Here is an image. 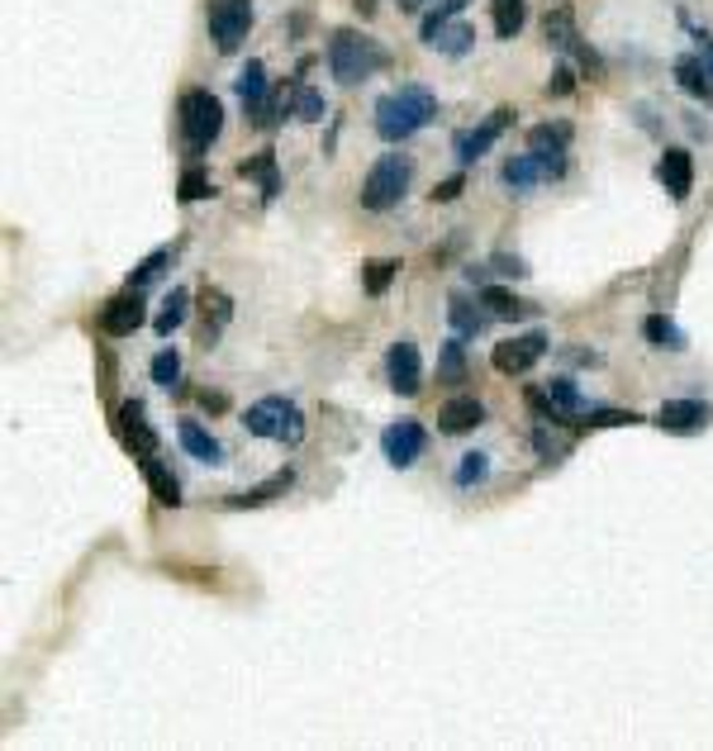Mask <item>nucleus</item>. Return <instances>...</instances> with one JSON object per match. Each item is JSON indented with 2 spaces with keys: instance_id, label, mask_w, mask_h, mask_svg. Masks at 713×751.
Segmentation results:
<instances>
[{
  "instance_id": "nucleus-38",
  "label": "nucleus",
  "mask_w": 713,
  "mask_h": 751,
  "mask_svg": "<svg viewBox=\"0 0 713 751\" xmlns=\"http://www.w3.org/2000/svg\"><path fill=\"white\" fill-rule=\"evenodd\" d=\"M171 262V252L167 248H157L153 252V258H143L134 271H129V285H134V291H143V285H148V281H157V277H162V267Z\"/></svg>"
},
{
  "instance_id": "nucleus-47",
  "label": "nucleus",
  "mask_w": 713,
  "mask_h": 751,
  "mask_svg": "<svg viewBox=\"0 0 713 751\" xmlns=\"http://www.w3.org/2000/svg\"><path fill=\"white\" fill-rule=\"evenodd\" d=\"M357 10H361V14H371V10H376V0H357Z\"/></svg>"
},
{
  "instance_id": "nucleus-7",
  "label": "nucleus",
  "mask_w": 713,
  "mask_h": 751,
  "mask_svg": "<svg viewBox=\"0 0 713 751\" xmlns=\"http://www.w3.org/2000/svg\"><path fill=\"white\" fill-rule=\"evenodd\" d=\"M543 353H547V333L533 328V333H518V338H504L490 362H495L500 376H523V372H533V366L543 362Z\"/></svg>"
},
{
  "instance_id": "nucleus-34",
  "label": "nucleus",
  "mask_w": 713,
  "mask_h": 751,
  "mask_svg": "<svg viewBox=\"0 0 713 751\" xmlns=\"http://www.w3.org/2000/svg\"><path fill=\"white\" fill-rule=\"evenodd\" d=\"M205 196H214V181L205 177L200 167H186L181 181H177V200H181V205H196V200H205Z\"/></svg>"
},
{
  "instance_id": "nucleus-8",
  "label": "nucleus",
  "mask_w": 713,
  "mask_h": 751,
  "mask_svg": "<svg viewBox=\"0 0 713 751\" xmlns=\"http://www.w3.org/2000/svg\"><path fill=\"white\" fill-rule=\"evenodd\" d=\"M115 438L124 442V452H134L138 461L143 457H157V434L148 424V409H143V399H129V405L115 409Z\"/></svg>"
},
{
  "instance_id": "nucleus-18",
  "label": "nucleus",
  "mask_w": 713,
  "mask_h": 751,
  "mask_svg": "<svg viewBox=\"0 0 713 751\" xmlns=\"http://www.w3.org/2000/svg\"><path fill=\"white\" fill-rule=\"evenodd\" d=\"M272 86H276V82H266V67H262V62H258V58H248V62H243V72H238V101H243L248 119L266 105V95H272Z\"/></svg>"
},
{
  "instance_id": "nucleus-16",
  "label": "nucleus",
  "mask_w": 713,
  "mask_h": 751,
  "mask_svg": "<svg viewBox=\"0 0 713 751\" xmlns=\"http://www.w3.org/2000/svg\"><path fill=\"white\" fill-rule=\"evenodd\" d=\"M543 34H547V43L557 48V53H580L585 67H595V72H599L595 53H590V48H580V34H576V20H570V10H547Z\"/></svg>"
},
{
  "instance_id": "nucleus-32",
  "label": "nucleus",
  "mask_w": 713,
  "mask_h": 751,
  "mask_svg": "<svg viewBox=\"0 0 713 751\" xmlns=\"http://www.w3.org/2000/svg\"><path fill=\"white\" fill-rule=\"evenodd\" d=\"M618 424H642L632 409H599V405H590V414L576 424V434H595V428H618Z\"/></svg>"
},
{
  "instance_id": "nucleus-11",
  "label": "nucleus",
  "mask_w": 713,
  "mask_h": 751,
  "mask_svg": "<svg viewBox=\"0 0 713 751\" xmlns=\"http://www.w3.org/2000/svg\"><path fill=\"white\" fill-rule=\"evenodd\" d=\"M566 171V157H547V153H523V157H510L504 163V186H514V190H528V186H537V181H557Z\"/></svg>"
},
{
  "instance_id": "nucleus-5",
  "label": "nucleus",
  "mask_w": 713,
  "mask_h": 751,
  "mask_svg": "<svg viewBox=\"0 0 713 751\" xmlns=\"http://www.w3.org/2000/svg\"><path fill=\"white\" fill-rule=\"evenodd\" d=\"M409 177H415V163L400 153L380 157V163L367 171V181H361V210H390V205L405 200L409 190Z\"/></svg>"
},
{
  "instance_id": "nucleus-27",
  "label": "nucleus",
  "mask_w": 713,
  "mask_h": 751,
  "mask_svg": "<svg viewBox=\"0 0 713 751\" xmlns=\"http://www.w3.org/2000/svg\"><path fill=\"white\" fill-rule=\"evenodd\" d=\"M481 305L495 314V319H523V314H533V305H523V300H518L514 291H504V285H485V291H481Z\"/></svg>"
},
{
  "instance_id": "nucleus-1",
  "label": "nucleus",
  "mask_w": 713,
  "mask_h": 751,
  "mask_svg": "<svg viewBox=\"0 0 713 751\" xmlns=\"http://www.w3.org/2000/svg\"><path fill=\"white\" fill-rule=\"evenodd\" d=\"M438 115V95L428 86H400L390 95H380L376 101V134L386 143H405L415 138L428 119Z\"/></svg>"
},
{
  "instance_id": "nucleus-25",
  "label": "nucleus",
  "mask_w": 713,
  "mask_h": 751,
  "mask_svg": "<svg viewBox=\"0 0 713 751\" xmlns=\"http://www.w3.org/2000/svg\"><path fill=\"white\" fill-rule=\"evenodd\" d=\"M291 481H295V476H291V471H276V476H272V481H266V486H258V490L229 494V500H224V509H262V504H272V500H276V494H285V490H291Z\"/></svg>"
},
{
  "instance_id": "nucleus-2",
  "label": "nucleus",
  "mask_w": 713,
  "mask_h": 751,
  "mask_svg": "<svg viewBox=\"0 0 713 751\" xmlns=\"http://www.w3.org/2000/svg\"><path fill=\"white\" fill-rule=\"evenodd\" d=\"M380 67H386V48H380L376 39L357 34V29H338V34L328 39V72H333V82L361 86V82H371Z\"/></svg>"
},
{
  "instance_id": "nucleus-31",
  "label": "nucleus",
  "mask_w": 713,
  "mask_h": 751,
  "mask_svg": "<svg viewBox=\"0 0 713 751\" xmlns=\"http://www.w3.org/2000/svg\"><path fill=\"white\" fill-rule=\"evenodd\" d=\"M490 10H495V34L500 39H514L523 20H528V10H523V0H490Z\"/></svg>"
},
{
  "instance_id": "nucleus-41",
  "label": "nucleus",
  "mask_w": 713,
  "mask_h": 751,
  "mask_svg": "<svg viewBox=\"0 0 713 751\" xmlns=\"http://www.w3.org/2000/svg\"><path fill=\"white\" fill-rule=\"evenodd\" d=\"M466 10V0H438V10L423 20V29H438V24H448V20H457V14Z\"/></svg>"
},
{
  "instance_id": "nucleus-35",
  "label": "nucleus",
  "mask_w": 713,
  "mask_h": 751,
  "mask_svg": "<svg viewBox=\"0 0 713 751\" xmlns=\"http://www.w3.org/2000/svg\"><path fill=\"white\" fill-rule=\"evenodd\" d=\"M642 338H647V343H657V347H680V343H685V338H680V328H675L665 314H647Z\"/></svg>"
},
{
  "instance_id": "nucleus-43",
  "label": "nucleus",
  "mask_w": 713,
  "mask_h": 751,
  "mask_svg": "<svg viewBox=\"0 0 713 751\" xmlns=\"http://www.w3.org/2000/svg\"><path fill=\"white\" fill-rule=\"evenodd\" d=\"M570 91H576V72L562 62V67L552 72V82H547V95H570Z\"/></svg>"
},
{
  "instance_id": "nucleus-37",
  "label": "nucleus",
  "mask_w": 713,
  "mask_h": 751,
  "mask_svg": "<svg viewBox=\"0 0 713 751\" xmlns=\"http://www.w3.org/2000/svg\"><path fill=\"white\" fill-rule=\"evenodd\" d=\"M452 328L462 333V338H475V333L485 328V314H475V310H471V300L452 295Z\"/></svg>"
},
{
  "instance_id": "nucleus-28",
  "label": "nucleus",
  "mask_w": 713,
  "mask_h": 751,
  "mask_svg": "<svg viewBox=\"0 0 713 751\" xmlns=\"http://www.w3.org/2000/svg\"><path fill=\"white\" fill-rule=\"evenodd\" d=\"M566 143H570V129H566V124H537V129H528V148H533V153L566 157Z\"/></svg>"
},
{
  "instance_id": "nucleus-6",
  "label": "nucleus",
  "mask_w": 713,
  "mask_h": 751,
  "mask_svg": "<svg viewBox=\"0 0 713 751\" xmlns=\"http://www.w3.org/2000/svg\"><path fill=\"white\" fill-rule=\"evenodd\" d=\"M205 24H210V39L219 43V53H238L252 29V0H210Z\"/></svg>"
},
{
  "instance_id": "nucleus-40",
  "label": "nucleus",
  "mask_w": 713,
  "mask_h": 751,
  "mask_svg": "<svg viewBox=\"0 0 713 751\" xmlns=\"http://www.w3.org/2000/svg\"><path fill=\"white\" fill-rule=\"evenodd\" d=\"M395 271H400V262H371L367 267V295H386L390 281H395Z\"/></svg>"
},
{
  "instance_id": "nucleus-29",
  "label": "nucleus",
  "mask_w": 713,
  "mask_h": 751,
  "mask_svg": "<svg viewBox=\"0 0 713 751\" xmlns=\"http://www.w3.org/2000/svg\"><path fill=\"white\" fill-rule=\"evenodd\" d=\"M438 380H442V386H462V380H466V347H462V338H452V343H442V362H438Z\"/></svg>"
},
{
  "instance_id": "nucleus-13",
  "label": "nucleus",
  "mask_w": 713,
  "mask_h": 751,
  "mask_svg": "<svg viewBox=\"0 0 713 751\" xmlns=\"http://www.w3.org/2000/svg\"><path fill=\"white\" fill-rule=\"evenodd\" d=\"M386 376L395 395H419L423 390V357L415 343H390L386 353Z\"/></svg>"
},
{
  "instance_id": "nucleus-3",
  "label": "nucleus",
  "mask_w": 713,
  "mask_h": 751,
  "mask_svg": "<svg viewBox=\"0 0 713 751\" xmlns=\"http://www.w3.org/2000/svg\"><path fill=\"white\" fill-rule=\"evenodd\" d=\"M224 129V105H219L214 91H186L181 95V138H186V153L200 157L210 153V143Z\"/></svg>"
},
{
  "instance_id": "nucleus-24",
  "label": "nucleus",
  "mask_w": 713,
  "mask_h": 751,
  "mask_svg": "<svg viewBox=\"0 0 713 751\" xmlns=\"http://www.w3.org/2000/svg\"><path fill=\"white\" fill-rule=\"evenodd\" d=\"M186 310H190V291L186 285H171V295L162 300V310H157V319H153L157 338H171V333L186 324Z\"/></svg>"
},
{
  "instance_id": "nucleus-33",
  "label": "nucleus",
  "mask_w": 713,
  "mask_h": 751,
  "mask_svg": "<svg viewBox=\"0 0 713 751\" xmlns=\"http://www.w3.org/2000/svg\"><path fill=\"white\" fill-rule=\"evenodd\" d=\"M153 380L162 390H181V357H177V347H162V353L153 357Z\"/></svg>"
},
{
  "instance_id": "nucleus-39",
  "label": "nucleus",
  "mask_w": 713,
  "mask_h": 751,
  "mask_svg": "<svg viewBox=\"0 0 713 751\" xmlns=\"http://www.w3.org/2000/svg\"><path fill=\"white\" fill-rule=\"evenodd\" d=\"M490 476V457L485 452H466L462 467H457V486H481Z\"/></svg>"
},
{
  "instance_id": "nucleus-14",
  "label": "nucleus",
  "mask_w": 713,
  "mask_h": 751,
  "mask_svg": "<svg viewBox=\"0 0 713 751\" xmlns=\"http://www.w3.org/2000/svg\"><path fill=\"white\" fill-rule=\"evenodd\" d=\"M143 310H148V305H143V291H134V285H129V291L115 295V300L105 305L101 328L109 333V338H129V333H138V328H143V319H148Z\"/></svg>"
},
{
  "instance_id": "nucleus-12",
  "label": "nucleus",
  "mask_w": 713,
  "mask_h": 751,
  "mask_svg": "<svg viewBox=\"0 0 713 751\" xmlns=\"http://www.w3.org/2000/svg\"><path fill=\"white\" fill-rule=\"evenodd\" d=\"M510 119H514V109H495L485 124H475V129H466V134H457L452 138V148H457V163L462 167H471L475 157H485L490 148H495V138L510 129Z\"/></svg>"
},
{
  "instance_id": "nucleus-17",
  "label": "nucleus",
  "mask_w": 713,
  "mask_h": 751,
  "mask_svg": "<svg viewBox=\"0 0 713 751\" xmlns=\"http://www.w3.org/2000/svg\"><path fill=\"white\" fill-rule=\"evenodd\" d=\"M657 177H661L665 190H671V200H690V186H694V163H690V153H685V148H665Z\"/></svg>"
},
{
  "instance_id": "nucleus-21",
  "label": "nucleus",
  "mask_w": 713,
  "mask_h": 751,
  "mask_svg": "<svg viewBox=\"0 0 713 751\" xmlns=\"http://www.w3.org/2000/svg\"><path fill=\"white\" fill-rule=\"evenodd\" d=\"M200 314H205V343H214L219 333H224V324L233 319V300L219 291V285H205L200 295Z\"/></svg>"
},
{
  "instance_id": "nucleus-15",
  "label": "nucleus",
  "mask_w": 713,
  "mask_h": 751,
  "mask_svg": "<svg viewBox=\"0 0 713 751\" xmlns=\"http://www.w3.org/2000/svg\"><path fill=\"white\" fill-rule=\"evenodd\" d=\"M485 424V405L475 395H452L448 405L438 409V428L448 438H462V434H471V428H481Z\"/></svg>"
},
{
  "instance_id": "nucleus-48",
  "label": "nucleus",
  "mask_w": 713,
  "mask_h": 751,
  "mask_svg": "<svg viewBox=\"0 0 713 751\" xmlns=\"http://www.w3.org/2000/svg\"><path fill=\"white\" fill-rule=\"evenodd\" d=\"M400 10H423V0H400Z\"/></svg>"
},
{
  "instance_id": "nucleus-23",
  "label": "nucleus",
  "mask_w": 713,
  "mask_h": 751,
  "mask_svg": "<svg viewBox=\"0 0 713 751\" xmlns=\"http://www.w3.org/2000/svg\"><path fill=\"white\" fill-rule=\"evenodd\" d=\"M177 438H181V447H186V452L196 457V461H219V457H224V447H219V438H214V434H205V428H200L196 419H181V424H177Z\"/></svg>"
},
{
  "instance_id": "nucleus-42",
  "label": "nucleus",
  "mask_w": 713,
  "mask_h": 751,
  "mask_svg": "<svg viewBox=\"0 0 713 751\" xmlns=\"http://www.w3.org/2000/svg\"><path fill=\"white\" fill-rule=\"evenodd\" d=\"M462 190H466V177L457 171V177H448V181H438V186H433V200H438V205H452L457 196H462Z\"/></svg>"
},
{
  "instance_id": "nucleus-9",
  "label": "nucleus",
  "mask_w": 713,
  "mask_h": 751,
  "mask_svg": "<svg viewBox=\"0 0 713 751\" xmlns=\"http://www.w3.org/2000/svg\"><path fill=\"white\" fill-rule=\"evenodd\" d=\"M423 447H428V434H423L419 419H395L386 434H380V452H386V461L400 471L415 467V461L423 457Z\"/></svg>"
},
{
  "instance_id": "nucleus-36",
  "label": "nucleus",
  "mask_w": 713,
  "mask_h": 751,
  "mask_svg": "<svg viewBox=\"0 0 713 751\" xmlns=\"http://www.w3.org/2000/svg\"><path fill=\"white\" fill-rule=\"evenodd\" d=\"M291 115H300V119H324V95L314 91V86H305V82H295Z\"/></svg>"
},
{
  "instance_id": "nucleus-45",
  "label": "nucleus",
  "mask_w": 713,
  "mask_h": 751,
  "mask_svg": "<svg viewBox=\"0 0 713 751\" xmlns=\"http://www.w3.org/2000/svg\"><path fill=\"white\" fill-rule=\"evenodd\" d=\"M495 267L504 271V277H528V271H523V262H518V258H495Z\"/></svg>"
},
{
  "instance_id": "nucleus-20",
  "label": "nucleus",
  "mask_w": 713,
  "mask_h": 751,
  "mask_svg": "<svg viewBox=\"0 0 713 751\" xmlns=\"http://www.w3.org/2000/svg\"><path fill=\"white\" fill-rule=\"evenodd\" d=\"M423 43L433 48V53L462 58L466 48L475 43V29H471V24H462V20H448V24H438V29H423Z\"/></svg>"
},
{
  "instance_id": "nucleus-19",
  "label": "nucleus",
  "mask_w": 713,
  "mask_h": 751,
  "mask_svg": "<svg viewBox=\"0 0 713 751\" xmlns=\"http://www.w3.org/2000/svg\"><path fill=\"white\" fill-rule=\"evenodd\" d=\"M143 481H148V490H153L157 504H167V509L181 504V481L171 476V467H167L162 457H143Z\"/></svg>"
},
{
  "instance_id": "nucleus-44",
  "label": "nucleus",
  "mask_w": 713,
  "mask_h": 751,
  "mask_svg": "<svg viewBox=\"0 0 713 751\" xmlns=\"http://www.w3.org/2000/svg\"><path fill=\"white\" fill-rule=\"evenodd\" d=\"M200 405L210 409V414H224V409H229V399H224V395H210V390H200Z\"/></svg>"
},
{
  "instance_id": "nucleus-4",
  "label": "nucleus",
  "mask_w": 713,
  "mask_h": 751,
  "mask_svg": "<svg viewBox=\"0 0 713 751\" xmlns=\"http://www.w3.org/2000/svg\"><path fill=\"white\" fill-rule=\"evenodd\" d=\"M243 424H248V434L252 438H266V442H285V447H295L300 438H305V414H300L291 399H281V395H266V399H258L248 414H243Z\"/></svg>"
},
{
  "instance_id": "nucleus-10",
  "label": "nucleus",
  "mask_w": 713,
  "mask_h": 751,
  "mask_svg": "<svg viewBox=\"0 0 713 751\" xmlns=\"http://www.w3.org/2000/svg\"><path fill=\"white\" fill-rule=\"evenodd\" d=\"M709 424H713V405H704V399H665L657 409V428L661 434H675V438L704 434Z\"/></svg>"
},
{
  "instance_id": "nucleus-46",
  "label": "nucleus",
  "mask_w": 713,
  "mask_h": 751,
  "mask_svg": "<svg viewBox=\"0 0 713 751\" xmlns=\"http://www.w3.org/2000/svg\"><path fill=\"white\" fill-rule=\"evenodd\" d=\"M700 62H704V76H709V86H713V43H704V48H700Z\"/></svg>"
},
{
  "instance_id": "nucleus-22",
  "label": "nucleus",
  "mask_w": 713,
  "mask_h": 751,
  "mask_svg": "<svg viewBox=\"0 0 713 751\" xmlns=\"http://www.w3.org/2000/svg\"><path fill=\"white\" fill-rule=\"evenodd\" d=\"M238 177H243V181H258V186H262V200H276V190H281V177H276V153H272V148H262L258 157H248V163L238 167Z\"/></svg>"
},
{
  "instance_id": "nucleus-30",
  "label": "nucleus",
  "mask_w": 713,
  "mask_h": 751,
  "mask_svg": "<svg viewBox=\"0 0 713 751\" xmlns=\"http://www.w3.org/2000/svg\"><path fill=\"white\" fill-rule=\"evenodd\" d=\"M675 76H680V86H685L690 95H700V101H713V86H709V76H704L700 53H694V58H680V62H675Z\"/></svg>"
},
{
  "instance_id": "nucleus-26",
  "label": "nucleus",
  "mask_w": 713,
  "mask_h": 751,
  "mask_svg": "<svg viewBox=\"0 0 713 751\" xmlns=\"http://www.w3.org/2000/svg\"><path fill=\"white\" fill-rule=\"evenodd\" d=\"M533 447H537V457H543V461H562L570 452V434H562V424L543 419V424L533 428Z\"/></svg>"
}]
</instances>
